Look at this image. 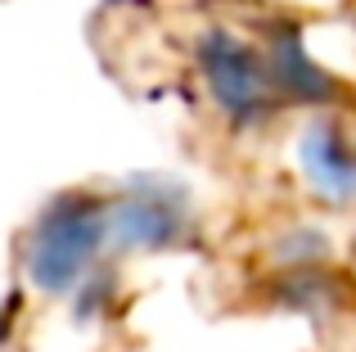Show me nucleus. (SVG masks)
Instances as JSON below:
<instances>
[{"mask_svg":"<svg viewBox=\"0 0 356 352\" xmlns=\"http://www.w3.org/2000/svg\"><path fill=\"white\" fill-rule=\"evenodd\" d=\"M307 176L330 199H356V150L343 141L339 127H321L307 136Z\"/></svg>","mask_w":356,"mask_h":352,"instance_id":"obj_2","label":"nucleus"},{"mask_svg":"<svg viewBox=\"0 0 356 352\" xmlns=\"http://www.w3.org/2000/svg\"><path fill=\"white\" fill-rule=\"evenodd\" d=\"M104 235V212L86 199L54 203V212H45L41 230H36L32 248V275L41 289L59 294L81 275V266L95 253V239Z\"/></svg>","mask_w":356,"mask_h":352,"instance_id":"obj_1","label":"nucleus"}]
</instances>
